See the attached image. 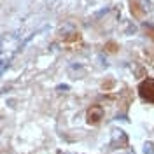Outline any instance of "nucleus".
<instances>
[{"label":"nucleus","mask_w":154,"mask_h":154,"mask_svg":"<svg viewBox=\"0 0 154 154\" xmlns=\"http://www.w3.org/2000/svg\"><path fill=\"white\" fill-rule=\"evenodd\" d=\"M138 95L142 96V100L154 103V79H145L138 84Z\"/></svg>","instance_id":"f257e3e1"},{"label":"nucleus","mask_w":154,"mask_h":154,"mask_svg":"<svg viewBox=\"0 0 154 154\" xmlns=\"http://www.w3.org/2000/svg\"><path fill=\"white\" fill-rule=\"evenodd\" d=\"M103 119V109L100 105H91V109L88 110V123L89 125H98Z\"/></svg>","instance_id":"f03ea898"}]
</instances>
